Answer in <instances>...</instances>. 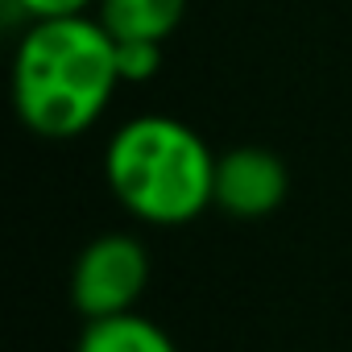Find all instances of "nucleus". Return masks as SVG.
I'll return each instance as SVG.
<instances>
[{"mask_svg":"<svg viewBox=\"0 0 352 352\" xmlns=\"http://www.w3.org/2000/svg\"><path fill=\"white\" fill-rule=\"evenodd\" d=\"M149 286V253L133 232H100L71 265V302L83 319L137 311Z\"/></svg>","mask_w":352,"mask_h":352,"instance_id":"nucleus-3","label":"nucleus"},{"mask_svg":"<svg viewBox=\"0 0 352 352\" xmlns=\"http://www.w3.org/2000/svg\"><path fill=\"white\" fill-rule=\"evenodd\" d=\"M112 199L149 228H183L216 208V153L179 116L145 112L104 145Z\"/></svg>","mask_w":352,"mask_h":352,"instance_id":"nucleus-2","label":"nucleus"},{"mask_svg":"<svg viewBox=\"0 0 352 352\" xmlns=\"http://www.w3.org/2000/svg\"><path fill=\"white\" fill-rule=\"evenodd\" d=\"M75 352H179V344L157 319L141 311H124V315L87 319Z\"/></svg>","mask_w":352,"mask_h":352,"instance_id":"nucleus-5","label":"nucleus"},{"mask_svg":"<svg viewBox=\"0 0 352 352\" xmlns=\"http://www.w3.org/2000/svg\"><path fill=\"white\" fill-rule=\"evenodd\" d=\"M120 87L116 38L96 13L30 21L13 54V108L17 120L46 137H83Z\"/></svg>","mask_w":352,"mask_h":352,"instance_id":"nucleus-1","label":"nucleus"},{"mask_svg":"<svg viewBox=\"0 0 352 352\" xmlns=\"http://www.w3.org/2000/svg\"><path fill=\"white\" fill-rule=\"evenodd\" d=\"M162 46L166 42H116V67H120V83H149L162 71Z\"/></svg>","mask_w":352,"mask_h":352,"instance_id":"nucleus-7","label":"nucleus"},{"mask_svg":"<svg viewBox=\"0 0 352 352\" xmlns=\"http://www.w3.org/2000/svg\"><path fill=\"white\" fill-rule=\"evenodd\" d=\"M9 5L30 17V21H46V17H79V13H91L100 0H9Z\"/></svg>","mask_w":352,"mask_h":352,"instance_id":"nucleus-8","label":"nucleus"},{"mask_svg":"<svg viewBox=\"0 0 352 352\" xmlns=\"http://www.w3.org/2000/svg\"><path fill=\"white\" fill-rule=\"evenodd\" d=\"M290 195V170L265 145L216 153V208L232 220H265Z\"/></svg>","mask_w":352,"mask_h":352,"instance_id":"nucleus-4","label":"nucleus"},{"mask_svg":"<svg viewBox=\"0 0 352 352\" xmlns=\"http://www.w3.org/2000/svg\"><path fill=\"white\" fill-rule=\"evenodd\" d=\"M96 17L116 42H166L187 17V0H100Z\"/></svg>","mask_w":352,"mask_h":352,"instance_id":"nucleus-6","label":"nucleus"}]
</instances>
